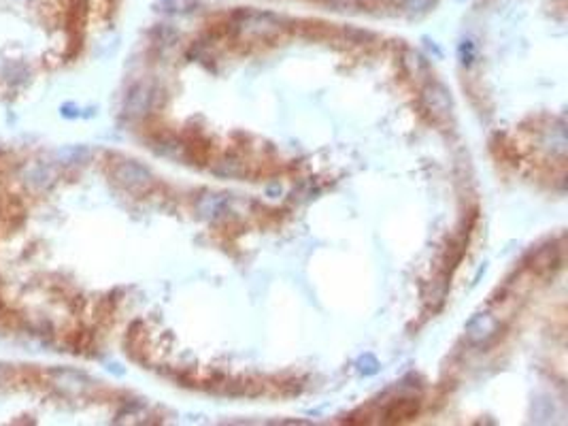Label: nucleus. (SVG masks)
Returning <instances> with one entry per match:
<instances>
[{
  "label": "nucleus",
  "mask_w": 568,
  "mask_h": 426,
  "mask_svg": "<svg viewBox=\"0 0 568 426\" xmlns=\"http://www.w3.org/2000/svg\"><path fill=\"white\" fill-rule=\"evenodd\" d=\"M111 177L116 183L132 194H145L154 185V175L147 166L135 160H120L111 166Z\"/></svg>",
  "instance_id": "1"
},
{
  "label": "nucleus",
  "mask_w": 568,
  "mask_h": 426,
  "mask_svg": "<svg viewBox=\"0 0 568 426\" xmlns=\"http://www.w3.org/2000/svg\"><path fill=\"white\" fill-rule=\"evenodd\" d=\"M237 28L249 39H271L281 32V20L266 11H243L239 13Z\"/></svg>",
  "instance_id": "2"
},
{
  "label": "nucleus",
  "mask_w": 568,
  "mask_h": 426,
  "mask_svg": "<svg viewBox=\"0 0 568 426\" xmlns=\"http://www.w3.org/2000/svg\"><path fill=\"white\" fill-rule=\"evenodd\" d=\"M421 102L426 107V111H430V116L434 120H445L449 118L451 114V107H453V98H451V92L438 83V81H432V83H426V87L421 90Z\"/></svg>",
  "instance_id": "3"
},
{
  "label": "nucleus",
  "mask_w": 568,
  "mask_h": 426,
  "mask_svg": "<svg viewBox=\"0 0 568 426\" xmlns=\"http://www.w3.org/2000/svg\"><path fill=\"white\" fill-rule=\"evenodd\" d=\"M156 90L149 83H137L128 90L124 100V114L130 118H143L152 111Z\"/></svg>",
  "instance_id": "4"
},
{
  "label": "nucleus",
  "mask_w": 568,
  "mask_h": 426,
  "mask_svg": "<svg viewBox=\"0 0 568 426\" xmlns=\"http://www.w3.org/2000/svg\"><path fill=\"white\" fill-rule=\"evenodd\" d=\"M49 379L54 388L62 392L64 396H81L89 388V379L83 373L73 371V369H51Z\"/></svg>",
  "instance_id": "5"
},
{
  "label": "nucleus",
  "mask_w": 568,
  "mask_h": 426,
  "mask_svg": "<svg viewBox=\"0 0 568 426\" xmlns=\"http://www.w3.org/2000/svg\"><path fill=\"white\" fill-rule=\"evenodd\" d=\"M500 333V322L492 313H479L467 324V337L473 343H488Z\"/></svg>",
  "instance_id": "6"
},
{
  "label": "nucleus",
  "mask_w": 568,
  "mask_h": 426,
  "mask_svg": "<svg viewBox=\"0 0 568 426\" xmlns=\"http://www.w3.org/2000/svg\"><path fill=\"white\" fill-rule=\"evenodd\" d=\"M22 181L28 185V190L32 192H43L47 190L54 181H56V173L49 164L43 162H28L22 169Z\"/></svg>",
  "instance_id": "7"
},
{
  "label": "nucleus",
  "mask_w": 568,
  "mask_h": 426,
  "mask_svg": "<svg viewBox=\"0 0 568 426\" xmlns=\"http://www.w3.org/2000/svg\"><path fill=\"white\" fill-rule=\"evenodd\" d=\"M226 205H228V200H226L223 196H219V194H204V196L198 198L196 209L200 213V218L215 220L217 216H221V213H223Z\"/></svg>",
  "instance_id": "8"
},
{
  "label": "nucleus",
  "mask_w": 568,
  "mask_h": 426,
  "mask_svg": "<svg viewBox=\"0 0 568 426\" xmlns=\"http://www.w3.org/2000/svg\"><path fill=\"white\" fill-rule=\"evenodd\" d=\"M92 154H89V150L87 147H83V145H75V147H62V150H58L56 152V160L60 162V164H83L87 158H89Z\"/></svg>",
  "instance_id": "9"
},
{
  "label": "nucleus",
  "mask_w": 568,
  "mask_h": 426,
  "mask_svg": "<svg viewBox=\"0 0 568 426\" xmlns=\"http://www.w3.org/2000/svg\"><path fill=\"white\" fill-rule=\"evenodd\" d=\"M402 66H405V71L415 79V77H424V75H428V62L424 60V56L421 54H417V51H405V56H402Z\"/></svg>",
  "instance_id": "10"
},
{
  "label": "nucleus",
  "mask_w": 568,
  "mask_h": 426,
  "mask_svg": "<svg viewBox=\"0 0 568 426\" xmlns=\"http://www.w3.org/2000/svg\"><path fill=\"white\" fill-rule=\"evenodd\" d=\"M200 0H158L156 9L162 13H190L198 7Z\"/></svg>",
  "instance_id": "11"
},
{
  "label": "nucleus",
  "mask_w": 568,
  "mask_h": 426,
  "mask_svg": "<svg viewBox=\"0 0 568 426\" xmlns=\"http://www.w3.org/2000/svg\"><path fill=\"white\" fill-rule=\"evenodd\" d=\"M417 401H413V398H405V401H398L390 411H388V415H390V420H407V418H413L415 413H417Z\"/></svg>",
  "instance_id": "12"
},
{
  "label": "nucleus",
  "mask_w": 568,
  "mask_h": 426,
  "mask_svg": "<svg viewBox=\"0 0 568 426\" xmlns=\"http://www.w3.org/2000/svg\"><path fill=\"white\" fill-rule=\"evenodd\" d=\"M3 73H5V79L9 83H22V81H28V77H30V68L24 62H9V64H5Z\"/></svg>",
  "instance_id": "13"
},
{
  "label": "nucleus",
  "mask_w": 568,
  "mask_h": 426,
  "mask_svg": "<svg viewBox=\"0 0 568 426\" xmlns=\"http://www.w3.org/2000/svg\"><path fill=\"white\" fill-rule=\"evenodd\" d=\"M217 175H223V177H237L239 173H241V164L239 162H235V160H221L215 169H213Z\"/></svg>",
  "instance_id": "14"
},
{
  "label": "nucleus",
  "mask_w": 568,
  "mask_h": 426,
  "mask_svg": "<svg viewBox=\"0 0 568 426\" xmlns=\"http://www.w3.org/2000/svg\"><path fill=\"white\" fill-rule=\"evenodd\" d=\"M377 369H379V363H377V358L371 356V354H364V356L358 360V371L364 373V375H373V373H377Z\"/></svg>",
  "instance_id": "15"
},
{
  "label": "nucleus",
  "mask_w": 568,
  "mask_h": 426,
  "mask_svg": "<svg viewBox=\"0 0 568 426\" xmlns=\"http://www.w3.org/2000/svg\"><path fill=\"white\" fill-rule=\"evenodd\" d=\"M432 0H405V9L411 13H421L430 7Z\"/></svg>",
  "instance_id": "16"
},
{
  "label": "nucleus",
  "mask_w": 568,
  "mask_h": 426,
  "mask_svg": "<svg viewBox=\"0 0 568 426\" xmlns=\"http://www.w3.org/2000/svg\"><path fill=\"white\" fill-rule=\"evenodd\" d=\"M473 51H475L473 43H471V41H464L462 47H460V56H462V62H464V64H469V62L473 60Z\"/></svg>",
  "instance_id": "17"
},
{
  "label": "nucleus",
  "mask_w": 568,
  "mask_h": 426,
  "mask_svg": "<svg viewBox=\"0 0 568 426\" xmlns=\"http://www.w3.org/2000/svg\"><path fill=\"white\" fill-rule=\"evenodd\" d=\"M16 377V371L7 365H0V384H9Z\"/></svg>",
  "instance_id": "18"
},
{
  "label": "nucleus",
  "mask_w": 568,
  "mask_h": 426,
  "mask_svg": "<svg viewBox=\"0 0 568 426\" xmlns=\"http://www.w3.org/2000/svg\"><path fill=\"white\" fill-rule=\"evenodd\" d=\"M62 116H64V118H75V116H79V114H77V107H75V104H64V107H62Z\"/></svg>",
  "instance_id": "19"
}]
</instances>
